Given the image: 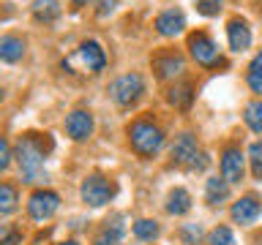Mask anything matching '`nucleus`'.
<instances>
[{
	"label": "nucleus",
	"mask_w": 262,
	"mask_h": 245,
	"mask_svg": "<svg viewBox=\"0 0 262 245\" xmlns=\"http://www.w3.org/2000/svg\"><path fill=\"white\" fill-rule=\"evenodd\" d=\"M22 55H25V41L19 36H0V60L19 63Z\"/></svg>",
	"instance_id": "15"
},
{
	"label": "nucleus",
	"mask_w": 262,
	"mask_h": 245,
	"mask_svg": "<svg viewBox=\"0 0 262 245\" xmlns=\"http://www.w3.org/2000/svg\"><path fill=\"white\" fill-rule=\"evenodd\" d=\"M243 153L237 150V147H227L224 153H221V177L227 180V183H241L243 180Z\"/></svg>",
	"instance_id": "12"
},
{
	"label": "nucleus",
	"mask_w": 262,
	"mask_h": 245,
	"mask_svg": "<svg viewBox=\"0 0 262 245\" xmlns=\"http://www.w3.org/2000/svg\"><path fill=\"white\" fill-rule=\"evenodd\" d=\"M0 101H3V87H0Z\"/></svg>",
	"instance_id": "34"
},
{
	"label": "nucleus",
	"mask_w": 262,
	"mask_h": 245,
	"mask_svg": "<svg viewBox=\"0 0 262 245\" xmlns=\"http://www.w3.org/2000/svg\"><path fill=\"white\" fill-rule=\"evenodd\" d=\"M167 101L172 106H178V109H188L191 101H194V87L186 85V82H183V85H172L169 93H167Z\"/></svg>",
	"instance_id": "18"
},
{
	"label": "nucleus",
	"mask_w": 262,
	"mask_h": 245,
	"mask_svg": "<svg viewBox=\"0 0 262 245\" xmlns=\"http://www.w3.org/2000/svg\"><path fill=\"white\" fill-rule=\"evenodd\" d=\"M128 139H131V147L145 155V158H150V155H156L164 147V134L159 126H153V122L147 120H134L128 126Z\"/></svg>",
	"instance_id": "2"
},
{
	"label": "nucleus",
	"mask_w": 262,
	"mask_h": 245,
	"mask_svg": "<svg viewBox=\"0 0 262 245\" xmlns=\"http://www.w3.org/2000/svg\"><path fill=\"white\" fill-rule=\"evenodd\" d=\"M52 150V139L49 134H25L16 144V161L28 183H38L44 175V158Z\"/></svg>",
	"instance_id": "1"
},
{
	"label": "nucleus",
	"mask_w": 262,
	"mask_h": 245,
	"mask_svg": "<svg viewBox=\"0 0 262 245\" xmlns=\"http://www.w3.org/2000/svg\"><path fill=\"white\" fill-rule=\"evenodd\" d=\"M115 6H118V0H101V6H98V16H106L115 11Z\"/></svg>",
	"instance_id": "31"
},
{
	"label": "nucleus",
	"mask_w": 262,
	"mask_h": 245,
	"mask_svg": "<svg viewBox=\"0 0 262 245\" xmlns=\"http://www.w3.org/2000/svg\"><path fill=\"white\" fill-rule=\"evenodd\" d=\"M259 212H262V202H259L254 193H249V196H243V199H237V202L232 204L229 215H232L235 224L249 226V224H254V220L259 218Z\"/></svg>",
	"instance_id": "10"
},
{
	"label": "nucleus",
	"mask_w": 262,
	"mask_h": 245,
	"mask_svg": "<svg viewBox=\"0 0 262 245\" xmlns=\"http://www.w3.org/2000/svg\"><path fill=\"white\" fill-rule=\"evenodd\" d=\"M93 245H120V226L118 224H106L104 229H101V234L96 237V242Z\"/></svg>",
	"instance_id": "25"
},
{
	"label": "nucleus",
	"mask_w": 262,
	"mask_h": 245,
	"mask_svg": "<svg viewBox=\"0 0 262 245\" xmlns=\"http://www.w3.org/2000/svg\"><path fill=\"white\" fill-rule=\"evenodd\" d=\"M188 210H191V193H188L186 188L169 191V196H167V212L169 215H186Z\"/></svg>",
	"instance_id": "16"
},
{
	"label": "nucleus",
	"mask_w": 262,
	"mask_h": 245,
	"mask_svg": "<svg viewBox=\"0 0 262 245\" xmlns=\"http://www.w3.org/2000/svg\"><path fill=\"white\" fill-rule=\"evenodd\" d=\"M183 237H186V245H194L196 240H200V226H186Z\"/></svg>",
	"instance_id": "30"
},
{
	"label": "nucleus",
	"mask_w": 262,
	"mask_h": 245,
	"mask_svg": "<svg viewBox=\"0 0 262 245\" xmlns=\"http://www.w3.org/2000/svg\"><path fill=\"white\" fill-rule=\"evenodd\" d=\"M227 196H229V183L224 177H210L208 180V185H205V199H208V204H221V202H227Z\"/></svg>",
	"instance_id": "19"
},
{
	"label": "nucleus",
	"mask_w": 262,
	"mask_h": 245,
	"mask_svg": "<svg viewBox=\"0 0 262 245\" xmlns=\"http://www.w3.org/2000/svg\"><path fill=\"white\" fill-rule=\"evenodd\" d=\"M134 237H137V240H156V237H159V226H156V220H147V218L137 220V224H134Z\"/></svg>",
	"instance_id": "23"
},
{
	"label": "nucleus",
	"mask_w": 262,
	"mask_h": 245,
	"mask_svg": "<svg viewBox=\"0 0 262 245\" xmlns=\"http://www.w3.org/2000/svg\"><path fill=\"white\" fill-rule=\"evenodd\" d=\"M224 8V0H196V11L202 16H216Z\"/></svg>",
	"instance_id": "27"
},
{
	"label": "nucleus",
	"mask_w": 262,
	"mask_h": 245,
	"mask_svg": "<svg viewBox=\"0 0 262 245\" xmlns=\"http://www.w3.org/2000/svg\"><path fill=\"white\" fill-rule=\"evenodd\" d=\"M60 207V196L55 191H36L28 199V212L33 220H49Z\"/></svg>",
	"instance_id": "7"
},
{
	"label": "nucleus",
	"mask_w": 262,
	"mask_h": 245,
	"mask_svg": "<svg viewBox=\"0 0 262 245\" xmlns=\"http://www.w3.org/2000/svg\"><path fill=\"white\" fill-rule=\"evenodd\" d=\"M153 68L159 74V79H175L186 71V60L178 52H161L153 57Z\"/></svg>",
	"instance_id": "11"
},
{
	"label": "nucleus",
	"mask_w": 262,
	"mask_h": 245,
	"mask_svg": "<svg viewBox=\"0 0 262 245\" xmlns=\"http://www.w3.org/2000/svg\"><path fill=\"white\" fill-rule=\"evenodd\" d=\"M57 245H79V242H74V240H66V242H57Z\"/></svg>",
	"instance_id": "33"
},
{
	"label": "nucleus",
	"mask_w": 262,
	"mask_h": 245,
	"mask_svg": "<svg viewBox=\"0 0 262 245\" xmlns=\"http://www.w3.org/2000/svg\"><path fill=\"white\" fill-rule=\"evenodd\" d=\"M246 126H249L254 134H262V101H251L246 104Z\"/></svg>",
	"instance_id": "22"
},
{
	"label": "nucleus",
	"mask_w": 262,
	"mask_h": 245,
	"mask_svg": "<svg viewBox=\"0 0 262 245\" xmlns=\"http://www.w3.org/2000/svg\"><path fill=\"white\" fill-rule=\"evenodd\" d=\"M71 3H74V8H82V6H88L90 0H71Z\"/></svg>",
	"instance_id": "32"
},
{
	"label": "nucleus",
	"mask_w": 262,
	"mask_h": 245,
	"mask_svg": "<svg viewBox=\"0 0 262 245\" xmlns=\"http://www.w3.org/2000/svg\"><path fill=\"white\" fill-rule=\"evenodd\" d=\"M69 65H79L82 71H90V74H98L106 65V55H104V49L96 44V41H85L77 52L71 55V60Z\"/></svg>",
	"instance_id": "5"
},
{
	"label": "nucleus",
	"mask_w": 262,
	"mask_h": 245,
	"mask_svg": "<svg viewBox=\"0 0 262 245\" xmlns=\"http://www.w3.org/2000/svg\"><path fill=\"white\" fill-rule=\"evenodd\" d=\"M249 161H251L254 177H262V139H259V142H254V144L249 147Z\"/></svg>",
	"instance_id": "26"
},
{
	"label": "nucleus",
	"mask_w": 262,
	"mask_h": 245,
	"mask_svg": "<svg viewBox=\"0 0 262 245\" xmlns=\"http://www.w3.org/2000/svg\"><path fill=\"white\" fill-rule=\"evenodd\" d=\"M142 93H145V79L139 74H123V77H118L110 85L112 101L120 106H131Z\"/></svg>",
	"instance_id": "4"
},
{
	"label": "nucleus",
	"mask_w": 262,
	"mask_h": 245,
	"mask_svg": "<svg viewBox=\"0 0 262 245\" xmlns=\"http://www.w3.org/2000/svg\"><path fill=\"white\" fill-rule=\"evenodd\" d=\"M8 161H11V144H8L6 139L0 136V172H6Z\"/></svg>",
	"instance_id": "29"
},
{
	"label": "nucleus",
	"mask_w": 262,
	"mask_h": 245,
	"mask_svg": "<svg viewBox=\"0 0 262 245\" xmlns=\"http://www.w3.org/2000/svg\"><path fill=\"white\" fill-rule=\"evenodd\" d=\"M172 158H175V163H180V166H196V158H202L200 153V144H196V139L191 134H180L175 139V144H172Z\"/></svg>",
	"instance_id": "8"
},
{
	"label": "nucleus",
	"mask_w": 262,
	"mask_h": 245,
	"mask_svg": "<svg viewBox=\"0 0 262 245\" xmlns=\"http://www.w3.org/2000/svg\"><path fill=\"white\" fill-rule=\"evenodd\" d=\"M246 82H249V87L254 90L257 95H262V52L251 60L249 65V74H246Z\"/></svg>",
	"instance_id": "21"
},
{
	"label": "nucleus",
	"mask_w": 262,
	"mask_h": 245,
	"mask_svg": "<svg viewBox=\"0 0 262 245\" xmlns=\"http://www.w3.org/2000/svg\"><path fill=\"white\" fill-rule=\"evenodd\" d=\"M227 38H229V46L235 49V52H243V49H249L251 44V28L246 19H229L227 22Z\"/></svg>",
	"instance_id": "14"
},
{
	"label": "nucleus",
	"mask_w": 262,
	"mask_h": 245,
	"mask_svg": "<svg viewBox=\"0 0 262 245\" xmlns=\"http://www.w3.org/2000/svg\"><path fill=\"white\" fill-rule=\"evenodd\" d=\"M66 134H69L74 142H85V139L93 134V114L85 109H74L69 117H66Z\"/></svg>",
	"instance_id": "9"
},
{
	"label": "nucleus",
	"mask_w": 262,
	"mask_h": 245,
	"mask_svg": "<svg viewBox=\"0 0 262 245\" xmlns=\"http://www.w3.org/2000/svg\"><path fill=\"white\" fill-rule=\"evenodd\" d=\"M33 16L44 24H52L60 16V6H57V0H36L33 3Z\"/></svg>",
	"instance_id": "17"
},
{
	"label": "nucleus",
	"mask_w": 262,
	"mask_h": 245,
	"mask_svg": "<svg viewBox=\"0 0 262 245\" xmlns=\"http://www.w3.org/2000/svg\"><path fill=\"white\" fill-rule=\"evenodd\" d=\"M153 28L161 33V36H180L186 28V16L180 8H167V11H161L159 16H156Z\"/></svg>",
	"instance_id": "13"
},
{
	"label": "nucleus",
	"mask_w": 262,
	"mask_h": 245,
	"mask_svg": "<svg viewBox=\"0 0 262 245\" xmlns=\"http://www.w3.org/2000/svg\"><path fill=\"white\" fill-rule=\"evenodd\" d=\"M22 234L14 226H0V245H19Z\"/></svg>",
	"instance_id": "28"
},
{
	"label": "nucleus",
	"mask_w": 262,
	"mask_h": 245,
	"mask_svg": "<svg viewBox=\"0 0 262 245\" xmlns=\"http://www.w3.org/2000/svg\"><path fill=\"white\" fill-rule=\"evenodd\" d=\"M208 245H235V234L229 226H216L208 237Z\"/></svg>",
	"instance_id": "24"
},
{
	"label": "nucleus",
	"mask_w": 262,
	"mask_h": 245,
	"mask_svg": "<svg viewBox=\"0 0 262 245\" xmlns=\"http://www.w3.org/2000/svg\"><path fill=\"white\" fill-rule=\"evenodd\" d=\"M188 49H191V57L200 65H216V63H221L219 46L213 44V38L208 36V33H191V36H188Z\"/></svg>",
	"instance_id": "6"
},
{
	"label": "nucleus",
	"mask_w": 262,
	"mask_h": 245,
	"mask_svg": "<svg viewBox=\"0 0 262 245\" xmlns=\"http://www.w3.org/2000/svg\"><path fill=\"white\" fill-rule=\"evenodd\" d=\"M16 204H19V193H16V188L11 183H0V218L11 215L16 210Z\"/></svg>",
	"instance_id": "20"
},
{
	"label": "nucleus",
	"mask_w": 262,
	"mask_h": 245,
	"mask_svg": "<svg viewBox=\"0 0 262 245\" xmlns=\"http://www.w3.org/2000/svg\"><path fill=\"white\" fill-rule=\"evenodd\" d=\"M79 193H82V202H85L88 207H104L106 202L115 199L118 185H115L110 177H104V175H90L85 183H82Z\"/></svg>",
	"instance_id": "3"
}]
</instances>
